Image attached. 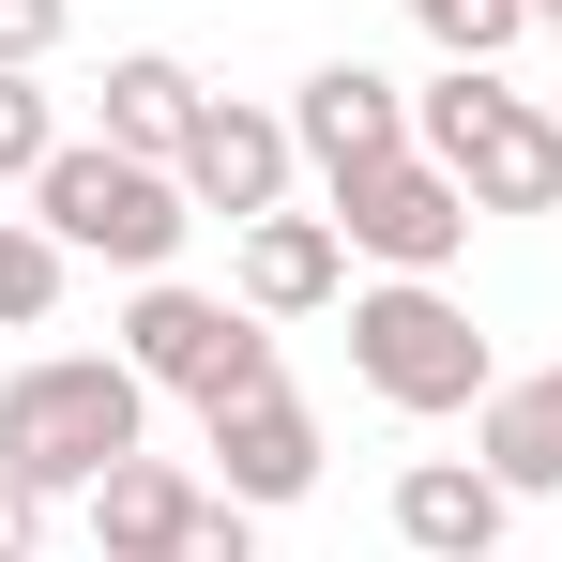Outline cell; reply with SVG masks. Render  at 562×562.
I'll use <instances>...</instances> for the list:
<instances>
[{
    "mask_svg": "<svg viewBox=\"0 0 562 562\" xmlns=\"http://www.w3.org/2000/svg\"><path fill=\"white\" fill-rule=\"evenodd\" d=\"M31 213L77 244V259H106V274H168L198 228L183 168H153V153H122V137H61L46 168H31Z\"/></svg>",
    "mask_w": 562,
    "mask_h": 562,
    "instance_id": "cell-3",
    "label": "cell"
},
{
    "mask_svg": "<svg viewBox=\"0 0 562 562\" xmlns=\"http://www.w3.org/2000/svg\"><path fill=\"white\" fill-rule=\"evenodd\" d=\"M289 168H304V137H289V106H198L183 137V198L198 213H228V228H259V213H289Z\"/></svg>",
    "mask_w": 562,
    "mask_h": 562,
    "instance_id": "cell-7",
    "label": "cell"
},
{
    "mask_svg": "<svg viewBox=\"0 0 562 562\" xmlns=\"http://www.w3.org/2000/svg\"><path fill=\"white\" fill-rule=\"evenodd\" d=\"M137 441H153V380L122 350H31L0 380V471L46 486V502H92Z\"/></svg>",
    "mask_w": 562,
    "mask_h": 562,
    "instance_id": "cell-1",
    "label": "cell"
},
{
    "mask_svg": "<svg viewBox=\"0 0 562 562\" xmlns=\"http://www.w3.org/2000/svg\"><path fill=\"white\" fill-rule=\"evenodd\" d=\"M502 562H532V548H502Z\"/></svg>",
    "mask_w": 562,
    "mask_h": 562,
    "instance_id": "cell-22",
    "label": "cell"
},
{
    "mask_svg": "<svg viewBox=\"0 0 562 562\" xmlns=\"http://www.w3.org/2000/svg\"><path fill=\"white\" fill-rule=\"evenodd\" d=\"M289 137H304L319 183H350V168H380V153H411V92H395L380 61H319V77L289 92Z\"/></svg>",
    "mask_w": 562,
    "mask_h": 562,
    "instance_id": "cell-9",
    "label": "cell"
},
{
    "mask_svg": "<svg viewBox=\"0 0 562 562\" xmlns=\"http://www.w3.org/2000/svg\"><path fill=\"white\" fill-rule=\"evenodd\" d=\"M532 15H548V31H562V0H532Z\"/></svg>",
    "mask_w": 562,
    "mask_h": 562,
    "instance_id": "cell-21",
    "label": "cell"
},
{
    "mask_svg": "<svg viewBox=\"0 0 562 562\" xmlns=\"http://www.w3.org/2000/svg\"><path fill=\"white\" fill-rule=\"evenodd\" d=\"M502 517H517V486L486 457H411L395 471V548L411 562H502Z\"/></svg>",
    "mask_w": 562,
    "mask_h": 562,
    "instance_id": "cell-10",
    "label": "cell"
},
{
    "mask_svg": "<svg viewBox=\"0 0 562 562\" xmlns=\"http://www.w3.org/2000/svg\"><path fill=\"white\" fill-rule=\"evenodd\" d=\"M61 31H77V0H0V61H15V77H31Z\"/></svg>",
    "mask_w": 562,
    "mask_h": 562,
    "instance_id": "cell-19",
    "label": "cell"
},
{
    "mask_svg": "<svg viewBox=\"0 0 562 562\" xmlns=\"http://www.w3.org/2000/svg\"><path fill=\"white\" fill-rule=\"evenodd\" d=\"M335 289H350V228L335 213H259L244 228V304L259 319H319Z\"/></svg>",
    "mask_w": 562,
    "mask_h": 562,
    "instance_id": "cell-11",
    "label": "cell"
},
{
    "mask_svg": "<svg viewBox=\"0 0 562 562\" xmlns=\"http://www.w3.org/2000/svg\"><path fill=\"white\" fill-rule=\"evenodd\" d=\"M168 562H259V502H228V486H213V502L183 517V548H168Z\"/></svg>",
    "mask_w": 562,
    "mask_h": 562,
    "instance_id": "cell-18",
    "label": "cell"
},
{
    "mask_svg": "<svg viewBox=\"0 0 562 562\" xmlns=\"http://www.w3.org/2000/svg\"><path fill=\"white\" fill-rule=\"evenodd\" d=\"M61 274H77V244L46 213H0V335H46L61 319Z\"/></svg>",
    "mask_w": 562,
    "mask_h": 562,
    "instance_id": "cell-15",
    "label": "cell"
},
{
    "mask_svg": "<svg viewBox=\"0 0 562 562\" xmlns=\"http://www.w3.org/2000/svg\"><path fill=\"white\" fill-rule=\"evenodd\" d=\"M471 457L502 471L517 502H562V366H517V380H486V411H471Z\"/></svg>",
    "mask_w": 562,
    "mask_h": 562,
    "instance_id": "cell-12",
    "label": "cell"
},
{
    "mask_svg": "<svg viewBox=\"0 0 562 562\" xmlns=\"http://www.w3.org/2000/svg\"><path fill=\"white\" fill-rule=\"evenodd\" d=\"M411 15H426V46H441V61H502V46L532 31V0H411Z\"/></svg>",
    "mask_w": 562,
    "mask_h": 562,
    "instance_id": "cell-16",
    "label": "cell"
},
{
    "mask_svg": "<svg viewBox=\"0 0 562 562\" xmlns=\"http://www.w3.org/2000/svg\"><path fill=\"white\" fill-rule=\"evenodd\" d=\"M350 380L380 411H486L502 366H486V335L441 274H380V289H350Z\"/></svg>",
    "mask_w": 562,
    "mask_h": 562,
    "instance_id": "cell-4",
    "label": "cell"
},
{
    "mask_svg": "<svg viewBox=\"0 0 562 562\" xmlns=\"http://www.w3.org/2000/svg\"><path fill=\"white\" fill-rule=\"evenodd\" d=\"M335 228H350V259H380V274H457L471 183L411 137V153H380V168H350V183H335Z\"/></svg>",
    "mask_w": 562,
    "mask_h": 562,
    "instance_id": "cell-6",
    "label": "cell"
},
{
    "mask_svg": "<svg viewBox=\"0 0 562 562\" xmlns=\"http://www.w3.org/2000/svg\"><path fill=\"white\" fill-rule=\"evenodd\" d=\"M198 77L183 61H168V46H122V61H106V122L92 137H122V153H153V168H183V137H198Z\"/></svg>",
    "mask_w": 562,
    "mask_h": 562,
    "instance_id": "cell-14",
    "label": "cell"
},
{
    "mask_svg": "<svg viewBox=\"0 0 562 562\" xmlns=\"http://www.w3.org/2000/svg\"><path fill=\"white\" fill-rule=\"evenodd\" d=\"M46 153H61V106H46L31 77H15V61H0V183H31Z\"/></svg>",
    "mask_w": 562,
    "mask_h": 562,
    "instance_id": "cell-17",
    "label": "cell"
},
{
    "mask_svg": "<svg viewBox=\"0 0 562 562\" xmlns=\"http://www.w3.org/2000/svg\"><path fill=\"white\" fill-rule=\"evenodd\" d=\"M46 548V486H15V471H0V562H31Z\"/></svg>",
    "mask_w": 562,
    "mask_h": 562,
    "instance_id": "cell-20",
    "label": "cell"
},
{
    "mask_svg": "<svg viewBox=\"0 0 562 562\" xmlns=\"http://www.w3.org/2000/svg\"><path fill=\"white\" fill-rule=\"evenodd\" d=\"M198 426H213V486H228V502H259V517L319 486V411H304L289 380H259V395H228V411H198Z\"/></svg>",
    "mask_w": 562,
    "mask_h": 562,
    "instance_id": "cell-8",
    "label": "cell"
},
{
    "mask_svg": "<svg viewBox=\"0 0 562 562\" xmlns=\"http://www.w3.org/2000/svg\"><path fill=\"white\" fill-rule=\"evenodd\" d=\"M411 137L471 183V213H562V106L502 92V61H441L411 92Z\"/></svg>",
    "mask_w": 562,
    "mask_h": 562,
    "instance_id": "cell-2",
    "label": "cell"
},
{
    "mask_svg": "<svg viewBox=\"0 0 562 562\" xmlns=\"http://www.w3.org/2000/svg\"><path fill=\"white\" fill-rule=\"evenodd\" d=\"M122 366L153 380V395L228 411V395H259V380H274V335H259V304H228V289L137 274V304H122Z\"/></svg>",
    "mask_w": 562,
    "mask_h": 562,
    "instance_id": "cell-5",
    "label": "cell"
},
{
    "mask_svg": "<svg viewBox=\"0 0 562 562\" xmlns=\"http://www.w3.org/2000/svg\"><path fill=\"white\" fill-rule=\"evenodd\" d=\"M548 106H562V92H548Z\"/></svg>",
    "mask_w": 562,
    "mask_h": 562,
    "instance_id": "cell-23",
    "label": "cell"
},
{
    "mask_svg": "<svg viewBox=\"0 0 562 562\" xmlns=\"http://www.w3.org/2000/svg\"><path fill=\"white\" fill-rule=\"evenodd\" d=\"M198 502H213V486H198L183 457H153V441H137V457H122V471L92 486V548H106V562H168Z\"/></svg>",
    "mask_w": 562,
    "mask_h": 562,
    "instance_id": "cell-13",
    "label": "cell"
}]
</instances>
